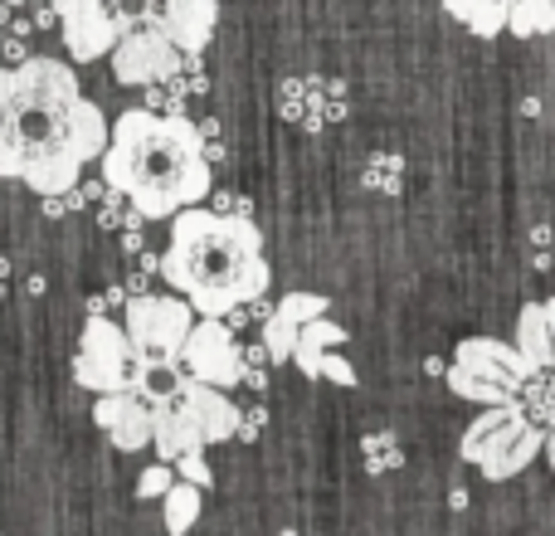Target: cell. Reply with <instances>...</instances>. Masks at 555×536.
<instances>
[{
	"instance_id": "cell-21",
	"label": "cell",
	"mask_w": 555,
	"mask_h": 536,
	"mask_svg": "<svg viewBox=\"0 0 555 536\" xmlns=\"http://www.w3.org/2000/svg\"><path fill=\"white\" fill-rule=\"evenodd\" d=\"M507 29H512L517 39L551 35V29H555V0H512Z\"/></svg>"
},
{
	"instance_id": "cell-7",
	"label": "cell",
	"mask_w": 555,
	"mask_h": 536,
	"mask_svg": "<svg viewBox=\"0 0 555 536\" xmlns=\"http://www.w3.org/2000/svg\"><path fill=\"white\" fill-rule=\"evenodd\" d=\"M185 64V49L162 25H132L113 49V78L122 88H146L176 78Z\"/></svg>"
},
{
	"instance_id": "cell-14",
	"label": "cell",
	"mask_w": 555,
	"mask_h": 536,
	"mask_svg": "<svg viewBox=\"0 0 555 536\" xmlns=\"http://www.w3.org/2000/svg\"><path fill=\"white\" fill-rule=\"evenodd\" d=\"M152 25H162L185 54H195L210 44L215 25H220V0H162Z\"/></svg>"
},
{
	"instance_id": "cell-27",
	"label": "cell",
	"mask_w": 555,
	"mask_h": 536,
	"mask_svg": "<svg viewBox=\"0 0 555 536\" xmlns=\"http://www.w3.org/2000/svg\"><path fill=\"white\" fill-rule=\"evenodd\" d=\"M15 103V68H0V113Z\"/></svg>"
},
{
	"instance_id": "cell-28",
	"label": "cell",
	"mask_w": 555,
	"mask_h": 536,
	"mask_svg": "<svg viewBox=\"0 0 555 536\" xmlns=\"http://www.w3.org/2000/svg\"><path fill=\"white\" fill-rule=\"evenodd\" d=\"M546 459H551V473H555V434H546Z\"/></svg>"
},
{
	"instance_id": "cell-15",
	"label": "cell",
	"mask_w": 555,
	"mask_h": 536,
	"mask_svg": "<svg viewBox=\"0 0 555 536\" xmlns=\"http://www.w3.org/2000/svg\"><path fill=\"white\" fill-rule=\"evenodd\" d=\"M152 420H156L152 449H156V459H162V463H181L185 454L210 449V444H205V434L191 424V414L181 410V400H176V395H156V400H152Z\"/></svg>"
},
{
	"instance_id": "cell-29",
	"label": "cell",
	"mask_w": 555,
	"mask_h": 536,
	"mask_svg": "<svg viewBox=\"0 0 555 536\" xmlns=\"http://www.w3.org/2000/svg\"><path fill=\"white\" fill-rule=\"evenodd\" d=\"M546 312H551V342H555V297H546Z\"/></svg>"
},
{
	"instance_id": "cell-22",
	"label": "cell",
	"mask_w": 555,
	"mask_h": 536,
	"mask_svg": "<svg viewBox=\"0 0 555 536\" xmlns=\"http://www.w3.org/2000/svg\"><path fill=\"white\" fill-rule=\"evenodd\" d=\"M341 346H346V327L341 322H326V317L307 322L302 336H297V352H341Z\"/></svg>"
},
{
	"instance_id": "cell-6",
	"label": "cell",
	"mask_w": 555,
	"mask_h": 536,
	"mask_svg": "<svg viewBox=\"0 0 555 536\" xmlns=\"http://www.w3.org/2000/svg\"><path fill=\"white\" fill-rule=\"evenodd\" d=\"M195 322H201V312L176 293V297H137V303L127 307L122 327L146 366H176L185 352V336L195 332Z\"/></svg>"
},
{
	"instance_id": "cell-24",
	"label": "cell",
	"mask_w": 555,
	"mask_h": 536,
	"mask_svg": "<svg viewBox=\"0 0 555 536\" xmlns=\"http://www.w3.org/2000/svg\"><path fill=\"white\" fill-rule=\"evenodd\" d=\"M176 478H181V473H176V463H162V459H156L152 469L137 478V498H142V502H146V498H166V493L176 488Z\"/></svg>"
},
{
	"instance_id": "cell-12",
	"label": "cell",
	"mask_w": 555,
	"mask_h": 536,
	"mask_svg": "<svg viewBox=\"0 0 555 536\" xmlns=\"http://www.w3.org/2000/svg\"><path fill=\"white\" fill-rule=\"evenodd\" d=\"M176 400H181V410L191 414V424L205 434V444H224L240 434V405L230 400V395L220 391V385L210 381H195V375H185L181 385H176Z\"/></svg>"
},
{
	"instance_id": "cell-26",
	"label": "cell",
	"mask_w": 555,
	"mask_h": 536,
	"mask_svg": "<svg viewBox=\"0 0 555 536\" xmlns=\"http://www.w3.org/2000/svg\"><path fill=\"white\" fill-rule=\"evenodd\" d=\"M322 381H336V385H356V366L346 356H332L322 352Z\"/></svg>"
},
{
	"instance_id": "cell-2",
	"label": "cell",
	"mask_w": 555,
	"mask_h": 536,
	"mask_svg": "<svg viewBox=\"0 0 555 536\" xmlns=\"http://www.w3.org/2000/svg\"><path fill=\"white\" fill-rule=\"evenodd\" d=\"M162 278L201 317L234 312V307L263 297V288L273 278L269 259H263V230L249 215H220L205 210V205H191L171 220Z\"/></svg>"
},
{
	"instance_id": "cell-16",
	"label": "cell",
	"mask_w": 555,
	"mask_h": 536,
	"mask_svg": "<svg viewBox=\"0 0 555 536\" xmlns=\"http://www.w3.org/2000/svg\"><path fill=\"white\" fill-rule=\"evenodd\" d=\"M15 93L25 98H54V103H74L83 98L78 88V74L64 64V59H49V54H35L15 68Z\"/></svg>"
},
{
	"instance_id": "cell-18",
	"label": "cell",
	"mask_w": 555,
	"mask_h": 536,
	"mask_svg": "<svg viewBox=\"0 0 555 536\" xmlns=\"http://www.w3.org/2000/svg\"><path fill=\"white\" fill-rule=\"evenodd\" d=\"M459 25H468L478 39H498L507 29V15H512V0H443Z\"/></svg>"
},
{
	"instance_id": "cell-10",
	"label": "cell",
	"mask_w": 555,
	"mask_h": 536,
	"mask_svg": "<svg viewBox=\"0 0 555 536\" xmlns=\"http://www.w3.org/2000/svg\"><path fill=\"white\" fill-rule=\"evenodd\" d=\"M93 424L107 434V444L122 454H137L152 444L156 420H152V400H142V391H113L93 400Z\"/></svg>"
},
{
	"instance_id": "cell-11",
	"label": "cell",
	"mask_w": 555,
	"mask_h": 536,
	"mask_svg": "<svg viewBox=\"0 0 555 536\" xmlns=\"http://www.w3.org/2000/svg\"><path fill=\"white\" fill-rule=\"evenodd\" d=\"M453 366H463V371L482 375V381L492 385H507V391H527V381L537 375V366L521 356L517 342H498V336H468V342H459V352H453Z\"/></svg>"
},
{
	"instance_id": "cell-1",
	"label": "cell",
	"mask_w": 555,
	"mask_h": 536,
	"mask_svg": "<svg viewBox=\"0 0 555 536\" xmlns=\"http://www.w3.org/2000/svg\"><path fill=\"white\" fill-rule=\"evenodd\" d=\"M103 176L122 191L146 220H176L181 210L210 195V156L205 137L185 117H162L132 107L113 123V142L103 152Z\"/></svg>"
},
{
	"instance_id": "cell-8",
	"label": "cell",
	"mask_w": 555,
	"mask_h": 536,
	"mask_svg": "<svg viewBox=\"0 0 555 536\" xmlns=\"http://www.w3.org/2000/svg\"><path fill=\"white\" fill-rule=\"evenodd\" d=\"M59 20H64V39L74 64H93V59L113 54L117 39L127 35V25L117 20V10L107 0H59Z\"/></svg>"
},
{
	"instance_id": "cell-23",
	"label": "cell",
	"mask_w": 555,
	"mask_h": 536,
	"mask_svg": "<svg viewBox=\"0 0 555 536\" xmlns=\"http://www.w3.org/2000/svg\"><path fill=\"white\" fill-rule=\"evenodd\" d=\"M521 405H527V414L537 424H555V381H541V371L527 381V391H521Z\"/></svg>"
},
{
	"instance_id": "cell-20",
	"label": "cell",
	"mask_w": 555,
	"mask_h": 536,
	"mask_svg": "<svg viewBox=\"0 0 555 536\" xmlns=\"http://www.w3.org/2000/svg\"><path fill=\"white\" fill-rule=\"evenodd\" d=\"M449 391L459 395V400H473V405H517L521 395L517 391H507V385H492V381H482V375H473V371H463V366H449Z\"/></svg>"
},
{
	"instance_id": "cell-3",
	"label": "cell",
	"mask_w": 555,
	"mask_h": 536,
	"mask_svg": "<svg viewBox=\"0 0 555 536\" xmlns=\"http://www.w3.org/2000/svg\"><path fill=\"white\" fill-rule=\"evenodd\" d=\"M113 123L93 98L54 103V98H25L0 113V176L25 181L35 195H68L88 162L107 152Z\"/></svg>"
},
{
	"instance_id": "cell-13",
	"label": "cell",
	"mask_w": 555,
	"mask_h": 536,
	"mask_svg": "<svg viewBox=\"0 0 555 536\" xmlns=\"http://www.w3.org/2000/svg\"><path fill=\"white\" fill-rule=\"evenodd\" d=\"M326 307H332V303H326L322 293H287V297H278V307L269 312V322H263V346H269L273 361H293L302 327L317 322V317H326Z\"/></svg>"
},
{
	"instance_id": "cell-4",
	"label": "cell",
	"mask_w": 555,
	"mask_h": 536,
	"mask_svg": "<svg viewBox=\"0 0 555 536\" xmlns=\"http://www.w3.org/2000/svg\"><path fill=\"white\" fill-rule=\"evenodd\" d=\"M459 454L482 469V478L502 483V478H517L537 463V454H546V430L527 414V405H488L478 420L463 430Z\"/></svg>"
},
{
	"instance_id": "cell-25",
	"label": "cell",
	"mask_w": 555,
	"mask_h": 536,
	"mask_svg": "<svg viewBox=\"0 0 555 536\" xmlns=\"http://www.w3.org/2000/svg\"><path fill=\"white\" fill-rule=\"evenodd\" d=\"M176 473H181L185 483H195V488H210V483H215V469L205 463V449L201 454H185V459L176 463Z\"/></svg>"
},
{
	"instance_id": "cell-17",
	"label": "cell",
	"mask_w": 555,
	"mask_h": 536,
	"mask_svg": "<svg viewBox=\"0 0 555 536\" xmlns=\"http://www.w3.org/2000/svg\"><path fill=\"white\" fill-rule=\"evenodd\" d=\"M517 346L537 371H551L555 366V342H551V312L546 303H527L517 317Z\"/></svg>"
},
{
	"instance_id": "cell-5",
	"label": "cell",
	"mask_w": 555,
	"mask_h": 536,
	"mask_svg": "<svg viewBox=\"0 0 555 536\" xmlns=\"http://www.w3.org/2000/svg\"><path fill=\"white\" fill-rule=\"evenodd\" d=\"M146 375H152V366L132 346L127 327L107 322V317H88L74 356V381L93 395H113V391H142Z\"/></svg>"
},
{
	"instance_id": "cell-9",
	"label": "cell",
	"mask_w": 555,
	"mask_h": 536,
	"mask_svg": "<svg viewBox=\"0 0 555 536\" xmlns=\"http://www.w3.org/2000/svg\"><path fill=\"white\" fill-rule=\"evenodd\" d=\"M181 361L195 381H210V385H220V391H234V385L244 381V356H240V346H234V336L224 332L220 317H201V322H195V332L185 336Z\"/></svg>"
},
{
	"instance_id": "cell-19",
	"label": "cell",
	"mask_w": 555,
	"mask_h": 536,
	"mask_svg": "<svg viewBox=\"0 0 555 536\" xmlns=\"http://www.w3.org/2000/svg\"><path fill=\"white\" fill-rule=\"evenodd\" d=\"M201 493L205 488H195V483H185V478H176V488L162 498V522H166V536H185L201 522Z\"/></svg>"
}]
</instances>
